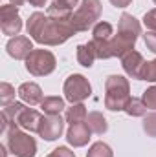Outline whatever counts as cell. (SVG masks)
Instances as JSON below:
<instances>
[{"label": "cell", "instance_id": "obj_27", "mask_svg": "<svg viewBox=\"0 0 156 157\" xmlns=\"http://www.w3.org/2000/svg\"><path fill=\"white\" fill-rule=\"evenodd\" d=\"M143 24L147 26V29L156 31V9L149 11V13H145V17H143Z\"/></svg>", "mask_w": 156, "mask_h": 157}, {"label": "cell", "instance_id": "obj_24", "mask_svg": "<svg viewBox=\"0 0 156 157\" xmlns=\"http://www.w3.org/2000/svg\"><path fill=\"white\" fill-rule=\"evenodd\" d=\"M143 130H145L147 135L156 137V112L145 115V119H143Z\"/></svg>", "mask_w": 156, "mask_h": 157}, {"label": "cell", "instance_id": "obj_15", "mask_svg": "<svg viewBox=\"0 0 156 157\" xmlns=\"http://www.w3.org/2000/svg\"><path fill=\"white\" fill-rule=\"evenodd\" d=\"M77 6V0H53L51 6L48 7L50 17H59V18H70L74 13V7Z\"/></svg>", "mask_w": 156, "mask_h": 157}, {"label": "cell", "instance_id": "obj_23", "mask_svg": "<svg viewBox=\"0 0 156 157\" xmlns=\"http://www.w3.org/2000/svg\"><path fill=\"white\" fill-rule=\"evenodd\" d=\"M11 99H15V88L7 82H2L0 84V102H2V106L11 104Z\"/></svg>", "mask_w": 156, "mask_h": 157}, {"label": "cell", "instance_id": "obj_20", "mask_svg": "<svg viewBox=\"0 0 156 157\" xmlns=\"http://www.w3.org/2000/svg\"><path fill=\"white\" fill-rule=\"evenodd\" d=\"M112 26L109 24V22H97L96 26H94V39L96 42H109V40L112 39Z\"/></svg>", "mask_w": 156, "mask_h": 157}, {"label": "cell", "instance_id": "obj_5", "mask_svg": "<svg viewBox=\"0 0 156 157\" xmlns=\"http://www.w3.org/2000/svg\"><path fill=\"white\" fill-rule=\"evenodd\" d=\"M101 15V2L99 0H83L77 11L72 15L70 22L74 26L76 31H86L88 28H92L96 24V20Z\"/></svg>", "mask_w": 156, "mask_h": 157}, {"label": "cell", "instance_id": "obj_7", "mask_svg": "<svg viewBox=\"0 0 156 157\" xmlns=\"http://www.w3.org/2000/svg\"><path fill=\"white\" fill-rule=\"evenodd\" d=\"M90 93H92V86L83 75L74 73V75H70L66 78V82H64V97L72 104H77L81 101H84L86 97H90Z\"/></svg>", "mask_w": 156, "mask_h": 157}, {"label": "cell", "instance_id": "obj_25", "mask_svg": "<svg viewBox=\"0 0 156 157\" xmlns=\"http://www.w3.org/2000/svg\"><path fill=\"white\" fill-rule=\"evenodd\" d=\"M142 80L156 82V60H153V62H145L143 71H142Z\"/></svg>", "mask_w": 156, "mask_h": 157}, {"label": "cell", "instance_id": "obj_26", "mask_svg": "<svg viewBox=\"0 0 156 157\" xmlns=\"http://www.w3.org/2000/svg\"><path fill=\"white\" fill-rule=\"evenodd\" d=\"M143 102L147 104L149 110H156V86L149 88V90L143 93Z\"/></svg>", "mask_w": 156, "mask_h": 157}, {"label": "cell", "instance_id": "obj_11", "mask_svg": "<svg viewBox=\"0 0 156 157\" xmlns=\"http://www.w3.org/2000/svg\"><path fill=\"white\" fill-rule=\"evenodd\" d=\"M90 126L86 124V121H81V122H74L70 124L68 128V133H66V139L72 146H84L90 139Z\"/></svg>", "mask_w": 156, "mask_h": 157}, {"label": "cell", "instance_id": "obj_31", "mask_svg": "<svg viewBox=\"0 0 156 157\" xmlns=\"http://www.w3.org/2000/svg\"><path fill=\"white\" fill-rule=\"evenodd\" d=\"M31 6H37V7H40V6H44L46 4V0H28Z\"/></svg>", "mask_w": 156, "mask_h": 157}, {"label": "cell", "instance_id": "obj_8", "mask_svg": "<svg viewBox=\"0 0 156 157\" xmlns=\"http://www.w3.org/2000/svg\"><path fill=\"white\" fill-rule=\"evenodd\" d=\"M0 26H2V31L6 35H18L20 29H22V20L18 17V9L15 4H7V6H2L0 9Z\"/></svg>", "mask_w": 156, "mask_h": 157}, {"label": "cell", "instance_id": "obj_19", "mask_svg": "<svg viewBox=\"0 0 156 157\" xmlns=\"http://www.w3.org/2000/svg\"><path fill=\"white\" fill-rule=\"evenodd\" d=\"M147 110L149 108L143 102V99H134V97H130L129 102H127V106H125V112L129 115H132V117H142V115L147 113Z\"/></svg>", "mask_w": 156, "mask_h": 157}, {"label": "cell", "instance_id": "obj_30", "mask_svg": "<svg viewBox=\"0 0 156 157\" xmlns=\"http://www.w3.org/2000/svg\"><path fill=\"white\" fill-rule=\"evenodd\" d=\"M110 2H112L116 7H127V6H129L132 0H110Z\"/></svg>", "mask_w": 156, "mask_h": 157}, {"label": "cell", "instance_id": "obj_22", "mask_svg": "<svg viewBox=\"0 0 156 157\" xmlns=\"http://www.w3.org/2000/svg\"><path fill=\"white\" fill-rule=\"evenodd\" d=\"M86 157H112V150L105 143H94L92 148L88 150Z\"/></svg>", "mask_w": 156, "mask_h": 157}, {"label": "cell", "instance_id": "obj_14", "mask_svg": "<svg viewBox=\"0 0 156 157\" xmlns=\"http://www.w3.org/2000/svg\"><path fill=\"white\" fill-rule=\"evenodd\" d=\"M18 97L26 104L35 106V104L42 102V90H40V86H37L35 82H24L18 88Z\"/></svg>", "mask_w": 156, "mask_h": 157}, {"label": "cell", "instance_id": "obj_28", "mask_svg": "<svg viewBox=\"0 0 156 157\" xmlns=\"http://www.w3.org/2000/svg\"><path fill=\"white\" fill-rule=\"evenodd\" d=\"M143 40H145V46L156 53V31H147L145 35H143Z\"/></svg>", "mask_w": 156, "mask_h": 157}, {"label": "cell", "instance_id": "obj_9", "mask_svg": "<svg viewBox=\"0 0 156 157\" xmlns=\"http://www.w3.org/2000/svg\"><path fill=\"white\" fill-rule=\"evenodd\" d=\"M63 130H64V122L61 115H48V117H42L37 133L46 141H55L57 137H61Z\"/></svg>", "mask_w": 156, "mask_h": 157}, {"label": "cell", "instance_id": "obj_2", "mask_svg": "<svg viewBox=\"0 0 156 157\" xmlns=\"http://www.w3.org/2000/svg\"><path fill=\"white\" fill-rule=\"evenodd\" d=\"M70 18H59V17H50L44 13H33L28 18V26H26L28 35H31V39L39 44L59 46L77 33Z\"/></svg>", "mask_w": 156, "mask_h": 157}, {"label": "cell", "instance_id": "obj_29", "mask_svg": "<svg viewBox=\"0 0 156 157\" xmlns=\"http://www.w3.org/2000/svg\"><path fill=\"white\" fill-rule=\"evenodd\" d=\"M55 152H57L61 157H76V155H74V152H70V150H68V148H64V146L55 148Z\"/></svg>", "mask_w": 156, "mask_h": 157}, {"label": "cell", "instance_id": "obj_4", "mask_svg": "<svg viewBox=\"0 0 156 157\" xmlns=\"http://www.w3.org/2000/svg\"><path fill=\"white\" fill-rule=\"evenodd\" d=\"M7 148L11 150V154L15 157H35L37 154V143L33 137H30L28 133L20 132L15 126H11L7 132Z\"/></svg>", "mask_w": 156, "mask_h": 157}, {"label": "cell", "instance_id": "obj_3", "mask_svg": "<svg viewBox=\"0 0 156 157\" xmlns=\"http://www.w3.org/2000/svg\"><path fill=\"white\" fill-rule=\"evenodd\" d=\"M107 95H105V106L110 112L125 110L130 95H129V80L121 75H110L105 82Z\"/></svg>", "mask_w": 156, "mask_h": 157}, {"label": "cell", "instance_id": "obj_16", "mask_svg": "<svg viewBox=\"0 0 156 157\" xmlns=\"http://www.w3.org/2000/svg\"><path fill=\"white\" fill-rule=\"evenodd\" d=\"M40 108L46 115H61V112L64 110V101L61 97H46L42 99Z\"/></svg>", "mask_w": 156, "mask_h": 157}, {"label": "cell", "instance_id": "obj_33", "mask_svg": "<svg viewBox=\"0 0 156 157\" xmlns=\"http://www.w3.org/2000/svg\"><path fill=\"white\" fill-rule=\"evenodd\" d=\"M48 157H61V155H59V154H57V152L53 150V152H51V154H50V155H48Z\"/></svg>", "mask_w": 156, "mask_h": 157}, {"label": "cell", "instance_id": "obj_10", "mask_svg": "<svg viewBox=\"0 0 156 157\" xmlns=\"http://www.w3.org/2000/svg\"><path fill=\"white\" fill-rule=\"evenodd\" d=\"M121 64H123V70L129 77L132 78H142V71H143V66H145V60L142 57V53L138 51H129L121 57Z\"/></svg>", "mask_w": 156, "mask_h": 157}, {"label": "cell", "instance_id": "obj_21", "mask_svg": "<svg viewBox=\"0 0 156 157\" xmlns=\"http://www.w3.org/2000/svg\"><path fill=\"white\" fill-rule=\"evenodd\" d=\"M81 121H86V110H84V106L81 102L72 104V108H68V112H66V122L74 124V122H81Z\"/></svg>", "mask_w": 156, "mask_h": 157}, {"label": "cell", "instance_id": "obj_6", "mask_svg": "<svg viewBox=\"0 0 156 157\" xmlns=\"http://www.w3.org/2000/svg\"><path fill=\"white\" fill-rule=\"evenodd\" d=\"M26 70L35 77L50 75L55 70V57L48 49H33L26 59Z\"/></svg>", "mask_w": 156, "mask_h": 157}, {"label": "cell", "instance_id": "obj_34", "mask_svg": "<svg viewBox=\"0 0 156 157\" xmlns=\"http://www.w3.org/2000/svg\"><path fill=\"white\" fill-rule=\"evenodd\" d=\"M154 2H156V0H154Z\"/></svg>", "mask_w": 156, "mask_h": 157}, {"label": "cell", "instance_id": "obj_17", "mask_svg": "<svg viewBox=\"0 0 156 157\" xmlns=\"http://www.w3.org/2000/svg\"><path fill=\"white\" fill-rule=\"evenodd\" d=\"M86 124H88V126H90V130H92L94 133H97V135L105 133V132H107V128H109L107 119L103 117L99 112H92V113H88V115H86Z\"/></svg>", "mask_w": 156, "mask_h": 157}, {"label": "cell", "instance_id": "obj_1", "mask_svg": "<svg viewBox=\"0 0 156 157\" xmlns=\"http://www.w3.org/2000/svg\"><path fill=\"white\" fill-rule=\"evenodd\" d=\"M142 33V26L140 22L129 15L123 13L119 18V28H117V35H114L109 42H96L90 40L88 46L94 49L97 59H112V57H123L125 53L132 51L134 42L138 40V35Z\"/></svg>", "mask_w": 156, "mask_h": 157}, {"label": "cell", "instance_id": "obj_12", "mask_svg": "<svg viewBox=\"0 0 156 157\" xmlns=\"http://www.w3.org/2000/svg\"><path fill=\"white\" fill-rule=\"evenodd\" d=\"M7 53L13 57V59H28V55L33 51V44L28 37H13V39L7 42L6 46Z\"/></svg>", "mask_w": 156, "mask_h": 157}, {"label": "cell", "instance_id": "obj_18", "mask_svg": "<svg viewBox=\"0 0 156 157\" xmlns=\"http://www.w3.org/2000/svg\"><path fill=\"white\" fill-rule=\"evenodd\" d=\"M96 59H97V57H96L94 49H92L88 44H81V46H77V60H79L81 66L90 68V66L94 64Z\"/></svg>", "mask_w": 156, "mask_h": 157}, {"label": "cell", "instance_id": "obj_13", "mask_svg": "<svg viewBox=\"0 0 156 157\" xmlns=\"http://www.w3.org/2000/svg\"><path fill=\"white\" fill-rule=\"evenodd\" d=\"M42 121V115H40L37 110L33 108H24L20 112V115L17 119V124L28 132H39V124Z\"/></svg>", "mask_w": 156, "mask_h": 157}, {"label": "cell", "instance_id": "obj_32", "mask_svg": "<svg viewBox=\"0 0 156 157\" xmlns=\"http://www.w3.org/2000/svg\"><path fill=\"white\" fill-rule=\"evenodd\" d=\"M11 4H15V6H22L24 0H11Z\"/></svg>", "mask_w": 156, "mask_h": 157}]
</instances>
